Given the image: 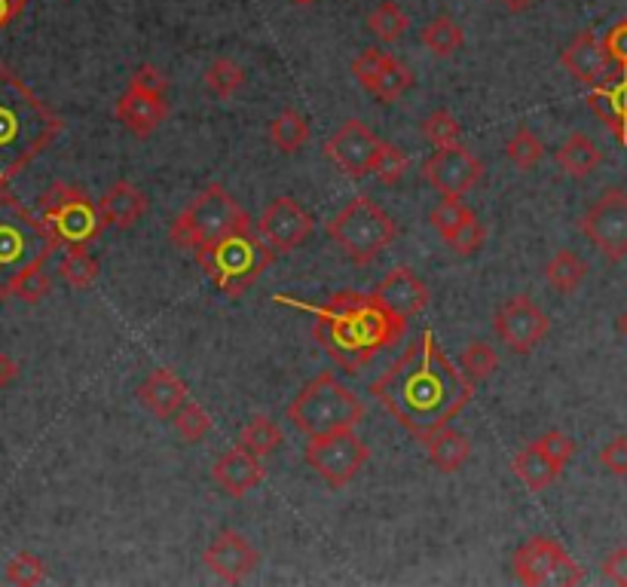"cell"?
<instances>
[{
    "label": "cell",
    "instance_id": "9",
    "mask_svg": "<svg viewBox=\"0 0 627 587\" xmlns=\"http://www.w3.org/2000/svg\"><path fill=\"white\" fill-rule=\"evenodd\" d=\"M40 220L50 230L52 242L64 248L89 245L108 227L101 218L99 202H92L80 187H71V183H52L50 190L40 196Z\"/></svg>",
    "mask_w": 627,
    "mask_h": 587
},
{
    "label": "cell",
    "instance_id": "42",
    "mask_svg": "<svg viewBox=\"0 0 627 587\" xmlns=\"http://www.w3.org/2000/svg\"><path fill=\"white\" fill-rule=\"evenodd\" d=\"M47 578V563L40 560L38 554H16L13 560L7 563V581L19 587H34Z\"/></svg>",
    "mask_w": 627,
    "mask_h": 587
},
{
    "label": "cell",
    "instance_id": "32",
    "mask_svg": "<svg viewBox=\"0 0 627 587\" xmlns=\"http://www.w3.org/2000/svg\"><path fill=\"white\" fill-rule=\"evenodd\" d=\"M462 43H466V34L450 16H438L422 28V47L429 49L435 59H450Z\"/></svg>",
    "mask_w": 627,
    "mask_h": 587
},
{
    "label": "cell",
    "instance_id": "23",
    "mask_svg": "<svg viewBox=\"0 0 627 587\" xmlns=\"http://www.w3.org/2000/svg\"><path fill=\"white\" fill-rule=\"evenodd\" d=\"M138 401L145 410L157 416V419H172L181 404L187 401V386L185 379L172 374L169 367L153 370L141 386H138Z\"/></svg>",
    "mask_w": 627,
    "mask_h": 587
},
{
    "label": "cell",
    "instance_id": "33",
    "mask_svg": "<svg viewBox=\"0 0 627 587\" xmlns=\"http://www.w3.org/2000/svg\"><path fill=\"white\" fill-rule=\"evenodd\" d=\"M59 272H62V279L77 288V291H83V288H92L96 279H99V260L89 255L87 245H71L68 251H64L62 263H59Z\"/></svg>",
    "mask_w": 627,
    "mask_h": 587
},
{
    "label": "cell",
    "instance_id": "11",
    "mask_svg": "<svg viewBox=\"0 0 627 587\" xmlns=\"http://www.w3.org/2000/svg\"><path fill=\"white\" fill-rule=\"evenodd\" d=\"M368 444L358 438L356 428H340L331 435L309 438L307 452H303L309 468L331 489H344L349 480H356L358 471L368 462Z\"/></svg>",
    "mask_w": 627,
    "mask_h": 587
},
{
    "label": "cell",
    "instance_id": "44",
    "mask_svg": "<svg viewBox=\"0 0 627 587\" xmlns=\"http://www.w3.org/2000/svg\"><path fill=\"white\" fill-rule=\"evenodd\" d=\"M536 444H539L541 452H545V456H548L557 468H566L569 459L576 456V440L566 438L564 431H548V435H541Z\"/></svg>",
    "mask_w": 627,
    "mask_h": 587
},
{
    "label": "cell",
    "instance_id": "20",
    "mask_svg": "<svg viewBox=\"0 0 627 587\" xmlns=\"http://www.w3.org/2000/svg\"><path fill=\"white\" fill-rule=\"evenodd\" d=\"M560 64H564L566 71L576 77L578 83H588V86H603L613 80V68H618L609 56V49L603 43L600 37L590 34H578L569 47L560 52Z\"/></svg>",
    "mask_w": 627,
    "mask_h": 587
},
{
    "label": "cell",
    "instance_id": "31",
    "mask_svg": "<svg viewBox=\"0 0 627 587\" xmlns=\"http://www.w3.org/2000/svg\"><path fill=\"white\" fill-rule=\"evenodd\" d=\"M270 141L279 147L282 153H288V157H291V153H300V147L309 141L307 117L295 108L282 110V113L270 122Z\"/></svg>",
    "mask_w": 627,
    "mask_h": 587
},
{
    "label": "cell",
    "instance_id": "19",
    "mask_svg": "<svg viewBox=\"0 0 627 587\" xmlns=\"http://www.w3.org/2000/svg\"><path fill=\"white\" fill-rule=\"evenodd\" d=\"M258 230L276 251H295L307 242V236L312 232V218L307 215V208L295 202L291 196H279L263 208Z\"/></svg>",
    "mask_w": 627,
    "mask_h": 587
},
{
    "label": "cell",
    "instance_id": "6",
    "mask_svg": "<svg viewBox=\"0 0 627 587\" xmlns=\"http://www.w3.org/2000/svg\"><path fill=\"white\" fill-rule=\"evenodd\" d=\"M288 419L303 435L319 438V435H331L340 428H356L365 419V404L334 374H319L297 391L295 401L288 404Z\"/></svg>",
    "mask_w": 627,
    "mask_h": 587
},
{
    "label": "cell",
    "instance_id": "28",
    "mask_svg": "<svg viewBox=\"0 0 627 587\" xmlns=\"http://www.w3.org/2000/svg\"><path fill=\"white\" fill-rule=\"evenodd\" d=\"M564 468H557V465L541 452L539 444H529L524 450L515 456V475L527 484V489L533 493H541V489H548L560 477Z\"/></svg>",
    "mask_w": 627,
    "mask_h": 587
},
{
    "label": "cell",
    "instance_id": "46",
    "mask_svg": "<svg viewBox=\"0 0 627 587\" xmlns=\"http://www.w3.org/2000/svg\"><path fill=\"white\" fill-rule=\"evenodd\" d=\"M600 465L615 477H627V435H618L609 444H603Z\"/></svg>",
    "mask_w": 627,
    "mask_h": 587
},
{
    "label": "cell",
    "instance_id": "1",
    "mask_svg": "<svg viewBox=\"0 0 627 587\" xmlns=\"http://www.w3.org/2000/svg\"><path fill=\"white\" fill-rule=\"evenodd\" d=\"M370 395L398 426L417 440H426L466 410L475 395V382L450 361L435 334L422 330L419 340L407 346V352L370 382Z\"/></svg>",
    "mask_w": 627,
    "mask_h": 587
},
{
    "label": "cell",
    "instance_id": "2",
    "mask_svg": "<svg viewBox=\"0 0 627 587\" xmlns=\"http://www.w3.org/2000/svg\"><path fill=\"white\" fill-rule=\"evenodd\" d=\"M295 306L312 316V337L346 374H361L407 330V321L389 312L374 294L340 291L325 306Z\"/></svg>",
    "mask_w": 627,
    "mask_h": 587
},
{
    "label": "cell",
    "instance_id": "45",
    "mask_svg": "<svg viewBox=\"0 0 627 587\" xmlns=\"http://www.w3.org/2000/svg\"><path fill=\"white\" fill-rule=\"evenodd\" d=\"M447 245L454 248V255L459 257H468L478 251L480 245H484V227H480L478 218H471L466 223V227H459V230L447 239Z\"/></svg>",
    "mask_w": 627,
    "mask_h": 587
},
{
    "label": "cell",
    "instance_id": "10",
    "mask_svg": "<svg viewBox=\"0 0 627 587\" xmlns=\"http://www.w3.org/2000/svg\"><path fill=\"white\" fill-rule=\"evenodd\" d=\"M117 120L138 138H148L169 117V101H166V77L153 64H141L132 77L126 92L117 98Z\"/></svg>",
    "mask_w": 627,
    "mask_h": 587
},
{
    "label": "cell",
    "instance_id": "52",
    "mask_svg": "<svg viewBox=\"0 0 627 587\" xmlns=\"http://www.w3.org/2000/svg\"><path fill=\"white\" fill-rule=\"evenodd\" d=\"M295 7H312V3H319V0H291Z\"/></svg>",
    "mask_w": 627,
    "mask_h": 587
},
{
    "label": "cell",
    "instance_id": "25",
    "mask_svg": "<svg viewBox=\"0 0 627 587\" xmlns=\"http://www.w3.org/2000/svg\"><path fill=\"white\" fill-rule=\"evenodd\" d=\"M422 444H426V452H429V462L441 475H454V471H459L471 459V438L462 435V431H456L454 426L438 428Z\"/></svg>",
    "mask_w": 627,
    "mask_h": 587
},
{
    "label": "cell",
    "instance_id": "35",
    "mask_svg": "<svg viewBox=\"0 0 627 587\" xmlns=\"http://www.w3.org/2000/svg\"><path fill=\"white\" fill-rule=\"evenodd\" d=\"M407 24L410 22H407L405 10L395 0H382L380 7L368 16L370 34L382 40V43H398L407 34Z\"/></svg>",
    "mask_w": 627,
    "mask_h": 587
},
{
    "label": "cell",
    "instance_id": "50",
    "mask_svg": "<svg viewBox=\"0 0 627 587\" xmlns=\"http://www.w3.org/2000/svg\"><path fill=\"white\" fill-rule=\"evenodd\" d=\"M16 16H19V10H16L13 0H0V28H7Z\"/></svg>",
    "mask_w": 627,
    "mask_h": 587
},
{
    "label": "cell",
    "instance_id": "53",
    "mask_svg": "<svg viewBox=\"0 0 627 587\" xmlns=\"http://www.w3.org/2000/svg\"><path fill=\"white\" fill-rule=\"evenodd\" d=\"M618 328H621V330H625V334H627V312H625V316H621V318H618Z\"/></svg>",
    "mask_w": 627,
    "mask_h": 587
},
{
    "label": "cell",
    "instance_id": "27",
    "mask_svg": "<svg viewBox=\"0 0 627 587\" xmlns=\"http://www.w3.org/2000/svg\"><path fill=\"white\" fill-rule=\"evenodd\" d=\"M554 159H557V166H560L569 178H588L590 171L603 162V153L588 135L573 132L564 145H560V150L554 153Z\"/></svg>",
    "mask_w": 627,
    "mask_h": 587
},
{
    "label": "cell",
    "instance_id": "7",
    "mask_svg": "<svg viewBox=\"0 0 627 587\" xmlns=\"http://www.w3.org/2000/svg\"><path fill=\"white\" fill-rule=\"evenodd\" d=\"M248 215L236 206V199L221 183H209L206 190H199L187 208L172 220L169 227V239L178 248H185L197 257L199 251H206L209 245L223 239L227 232H233L236 227H242Z\"/></svg>",
    "mask_w": 627,
    "mask_h": 587
},
{
    "label": "cell",
    "instance_id": "30",
    "mask_svg": "<svg viewBox=\"0 0 627 587\" xmlns=\"http://www.w3.org/2000/svg\"><path fill=\"white\" fill-rule=\"evenodd\" d=\"M282 444V428H279V422H272L270 416H255V419L242 428V435H239V447L251 452V456H258V459L272 456Z\"/></svg>",
    "mask_w": 627,
    "mask_h": 587
},
{
    "label": "cell",
    "instance_id": "39",
    "mask_svg": "<svg viewBox=\"0 0 627 587\" xmlns=\"http://www.w3.org/2000/svg\"><path fill=\"white\" fill-rule=\"evenodd\" d=\"M499 367V355L492 352V346H487L484 340H471L462 352V370L468 374L471 382H480V379H490Z\"/></svg>",
    "mask_w": 627,
    "mask_h": 587
},
{
    "label": "cell",
    "instance_id": "14",
    "mask_svg": "<svg viewBox=\"0 0 627 587\" xmlns=\"http://www.w3.org/2000/svg\"><path fill=\"white\" fill-rule=\"evenodd\" d=\"M352 77L365 92L377 96L386 105L398 101L414 86V71L380 47H365L358 52L352 59Z\"/></svg>",
    "mask_w": 627,
    "mask_h": 587
},
{
    "label": "cell",
    "instance_id": "24",
    "mask_svg": "<svg viewBox=\"0 0 627 587\" xmlns=\"http://www.w3.org/2000/svg\"><path fill=\"white\" fill-rule=\"evenodd\" d=\"M99 208L108 227L129 230V227H136L138 220L145 218V211H148V196L141 193L136 183L117 181L104 190V196L99 199Z\"/></svg>",
    "mask_w": 627,
    "mask_h": 587
},
{
    "label": "cell",
    "instance_id": "5",
    "mask_svg": "<svg viewBox=\"0 0 627 587\" xmlns=\"http://www.w3.org/2000/svg\"><path fill=\"white\" fill-rule=\"evenodd\" d=\"M52 248L59 245L52 242L40 215L34 218L16 196L0 193V297L10 294V285L28 267L47 263Z\"/></svg>",
    "mask_w": 627,
    "mask_h": 587
},
{
    "label": "cell",
    "instance_id": "22",
    "mask_svg": "<svg viewBox=\"0 0 627 587\" xmlns=\"http://www.w3.org/2000/svg\"><path fill=\"white\" fill-rule=\"evenodd\" d=\"M211 480H215L227 496L239 499V496L251 493V489L263 480V459L251 456V452L242 450V447H236V450L223 452L221 459L211 465Z\"/></svg>",
    "mask_w": 627,
    "mask_h": 587
},
{
    "label": "cell",
    "instance_id": "48",
    "mask_svg": "<svg viewBox=\"0 0 627 587\" xmlns=\"http://www.w3.org/2000/svg\"><path fill=\"white\" fill-rule=\"evenodd\" d=\"M603 578L613 585L627 587V548H615L606 560H603Z\"/></svg>",
    "mask_w": 627,
    "mask_h": 587
},
{
    "label": "cell",
    "instance_id": "43",
    "mask_svg": "<svg viewBox=\"0 0 627 587\" xmlns=\"http://www.w3.org/2000/svg\"><path fill=\"white\" fill-rule=\"evenodd\" d=\"M407 171V157L398 150L395 145H382L380 159H377V169H374V178L386 187L401 181V175Z\"/></svg>",
    "mask_w": 627,
    "mask_h": 587
},
{
    "label": "cell",
    "instance_id": "47",
    "mask_svg": "<svg viewBox=\"0 0 627 587\" xmlns=\"http://www.w3.org/2000/svg\"><path fill=\"white\" fill-rule=\"evenodd\" d=\"M603 43L609 49V56H613L615 64H618L621 71H627V19L615 22L613 28H609V34L603 37Z\"/></svg>",
    "mask_w": 627,
    "mask_h": 587
},
{
    "label": "cell",
    "instance_id": "13",
    "mask_svg": "<svg viewBox=\"0 0 627 587\" xmlns=\"http://www.w3.org/2000/svg\"><path fill=\"white\" fill-rule=\"evenodd\" d=\"M581 232L606 260L627 257V190L609 187L578 220Z\"/></svg>",
    "mask_w": 627,
    "mask_h": 587
},
{
    "label": "cell",
    "instance_id": "15",
    "mask_svg": "<svg viewBox=\"0 0 627 587\" xmlns=\"http://www.w3.org/2000/svg\"><path fill=\"white\" fill-rule=\"evenodd\" d=\"M382 145L386 141H380L361 120H346L325 141V157L331 159L337 169H344L349 178H365L377 169Z\"/></svg>",
    "mask_w": 627,
    "mask_h": 587
},
{
    "label": "cell",
    "instance_id": "40",
    "mask_svg": "<svg viewBox=\"0 0 627 587\" xmlns=\"http://www.w3.org/2000/svg\"><path fill=\"white\" fill-rule=\"evenodd\" d=\"M422 135L435 150L438 147H454L459 145V122L450 110H431L429 117L422 120Z\"/></svg>",
    "mask_w": 627,
    "mask_h": 587
},
{
    "label": "cell",
    "instance_id": "16",
    "mask_svg": "<svg viewBox=\"0 0 627 587\" xmlns=\"http://www.w3.org/2000/svg\"><path fill=\"white\" fill-rule=\"evenodd\" d=\"M492 328H496L499 340H502L511 352L527 355L548 337L551 321L541 312V306L533 304L527 294H517V297H511V300L496 312Z\"/></svg>",
    "mask_w": 627,
    "mask_h": 587
},
{
    "label": "cell",
    "instance_id": "8",
    "mask_svg": "<svg viewBox=\"0 0 627 587\" xmlns=\"http://www.w3.org/2000/svg\"><path fill=\"white\" fill-rule=\"evenodd\" d=\"M328 236L334 245H340L356 263H370L395 242L398 223L382 211L374 199L358 196L328 223Z\"/></svg>",
    "mask_w": 627,
    "mask_h": 587
},
{
    "label": "cell",
    "instance_id": "4",
    "mask_svg": "<svg viewBox=\"0 0 627 587\" xmlns=\"http://www.w3.org/2000/svg\"><path fill=\"white\" fill-rule=\"evenodd\" d=\"M197 260L209 272V279L218 285V291L239 297L267 272L276 255H272V245L260 236V230L255 232L251 218H248L242 227H236L233 232H227L223 239L209 245L206 251H199Z\"/></svg>",
    "mask_w": 627,
    "mask_h": 587
},
{
    "label": "cell",
    "instance_id": "34",
    "mask_svg": "<svg viewBox=\"0 0 627 587\" xmlns=\"http://www.w3.org/2000/svg\"><path fill=\"white\" fill-rule=\"evenodd\" d=\"M202 80H206V89H209L215 98H233L236 92L246 86V71H242L233 59L221 56V59H215L209 68H206Z\"/></svg>",
    "mask_w": 627,
    "mask_h": 587
},
{
    "label": "cell",
    "instance_id": "21",
    "mask_svg": "<svg viewBox=\"0 0 627 587\" xmlns=\"http://www.w3.org/2000/svg\"><path fill=\"white\" fill-rule=\"evenodd\" d=\"M374 297L380 300L389 312L410 321L414 316H419L426 306H429V285L419 279L417 272L410 267H395L386 279L377 285Z\"/></svg>",
    "mask_w": 627,
    "mask_h": 587
},
{
    "label": "cell",
    "instance_id": "26",
    "mask_svg": "<svg viewBox=\"0 0 627 587\" xmlns=\"http://www.w3.org/2000/svg\"><path fill=\"white\" fill-rule=\"evenodd\" d=\"M590 110L600 117L603 122H609V129L615 132L618 141H625L627 135V71L621 80H609V83L594 86L588 92Z\"/></svg>",
    "mask_w": 627,
    "mask_h": 587
},
{
    "label": "cell",
    "instance_id": "38",
    "mask_svg": "<svg viewBox=\"0 0 627 587\" xmlns=\"http://www.w3.org/2000/svg\"><path fill=\"white\" fill-rule=\"evenodd\" d=\"M175 428H178V435L187 440V444H199V440L209 435L211 428V416L206 414V407L197 401H190L187 398L185 404H181V410L172 416Z\"/></svg>",
    "mask_w": 627,
    "mask_h": 587
},
{
    "label": "cell",
    "instance_id": "41",
    "mask_svg": "<svg viewBox=\"0 0 627 587\" xmlns=\"http://www.w3.org/2000/svg\"><path fill=\"white\" fill-rule=\"evenodd\" d=\"M50 291V276L43 272V263H38V267H28L26 272L10 285V294H7V297H19V300H26V304H40Z\"/></svg>",
    "mask_w": 627,
    "mask_h": 587
},
{
    "label": "cell",
    "instance_id": "49",
    "mask_svg": "<svg viewBox=\"0 0 627 587\" xmlns=\"http://www.w3.org/2000/svg\"><path fill=\"white\" fill-rule=\"evenodd\" d=\"M16 377H19V365L10 355L0 352V389H7L10 382H16Z\"/></svg>",
    "mask_w": 627,
    "mask_h": 587
},
{
    "label": "cell",
    "instance_id": "17",
    "mask_svg": "<svg viewBox=\"0 0 627 587\" xmlns=\"http://www.w3.org/2000/svg\"><path fill=\"white\" fill-rule=\"evenodd\" d=\"M426 181L444 196H466L484 175L480 159L462 145L438 147L426 162H422Z\"/></svg>",
    "mask_w": 627,
    "mask_h": 587
},
{
    "label": "cell",
    "instance_id": "37",
    "mask_svg": "<svg viewBox=\"0 0 627 587\" xmlns=\"http://www.w3.org/2000/svg\"><path fill=\"white\" fill-rule=\"evenodd\" d=\"M505 157L508 162H515L517 169H536L545 157V145H541L539 135H533L527 126H520L511 138H508V145H505Z\"/></svg>",
    "mask_w": 627,
    "mask_h": 587
},
{
    "label": "cell",
    "instance_id": "51",
    "mask_svg": "<svg viewBox=\"0 0 627 587\" xmlns=\"http://www.w3.org/2000/svg\"><path fill=\"white\" fill-rule=\"evenodd\" d=\"M499 3H502L508 12H524V10H529V7H533L536 0H499Z\"/></svg>",
    "mask_w": 627,
    "mask_h": 587
},
{
    "label": "cell",
    "instance_id": "12",
    "mask_svg": "<svg viewBox=\"0 0 627 587\" xmlns=\"http://www.w3.org/2000/svg\"><path fill=\"white\" fill-rule=\"evenodd\" d=\"M515 575L517 581H524L529 587L541 585H581L585 573L564 548L560 541H554L548 536H536L524 541L515 550Z\"/></svg>",
    "mask_w": 627,
    "mask_h": 587
},
{
    "label": "cell",
    "instance_id": "3",
    "mask_svg": "<svg viewBox=\"0 0 627 587\" xmlns=\"http://www.w3.org/2000/svg\"><path fill=\"white\" fill-rule=\"evenodd\" d=\"M62 132V120L0 64V183L13 181Z\"/></svg>",
    "mask_w": 627,
    "mask_h": 587
},
{
    "label": "cell",
    "instance_id": "36",
    "mask_svg": "<svg viewBox=\"0 0 627 587\" xmlns=\"http://www.w3.org/2000/svg\"><path fill=\"white\" fill-rule=\"evenodd\" d=\"M471 218H475V211L462 202V196H444L441 202H438V208L431 211L429 220L431 227H435V232L447 242V239H450L459 227H466Z\"/></svg>",
    "mask_w": 627,
    "mask_h": 587
},
{
    "label": "cell",
    "instance_id": "18",
    "mask_svg": "<svg viewBox=\"0 0 627 587\" xmlns=\"http://www.w3.org/2000/svg\"><path fill=\"white\" fill-rule=\"evenodd\" d=\"M202 563L209 566V573L215 578H221L223 585H239V581H246L248 575L258 569L260 554L242 533L221 529L218 536L211 538L206 554H202Z\"/></svg>",
    "mask_w": 627,
    "mask_h": 587
},
{
    "label": "cell",
    "instance_id": "29",
    "mask_svg": "<svg viewBox=\"0 0 627 587\" xmlns=\"http://www.w3.org/2000/svg\"><path fill=\"white\" fill-rule=\"evenodd\" d=\"M590 267L569 248H560L557 255L548 260L545 267V279L557 294H576L581 288V281L588 279Z\"/></svg>",
    "mask_w": 627,
    "mask_h": 587
}]
</instances>
